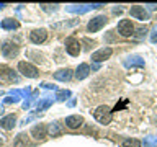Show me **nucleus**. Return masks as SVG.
Wrapping results in <instances>:
<instances>
[{
	"label": "nucleus",
	"instance_id": "1",
	"mask_svg": "<svg viewBox=\"0 0 157 147\" xmlns=\"http://www.w3.org/2000/svg\"><path fill=\"white\" fill-rule=\"evenodd\" d=\"M93 118H95L100 124H110L111 118H113V111L110 110V106L101 105V106H98L97 110L93 111Z\"/></svg>",
	"mask_w": 157,
	"mask_h": 147
},
{
	"label": "nucleus",
	"instance_id": "2",
	"mask_svg": "<svg viewBox=\"0 0 157 147\" xmlns=\"http://www.w3.org/2000/svg\"><path fill=\"white\" fill-rule=\"evenodd\" d=\"M118 33L121 34L123 38H129L134 34V24L131 23V20H121L118 23Z\"/></svg>",
	"mask_w": 157,
	"mask_h": 147
},
{
	"label": "nucleus",
	"instance_id": "3",
	"mask_svg": "<svg viewBox=\"0 0 157 147\" xmlns=\"http://www.w3.org/2000/svg\"><path fill=\"white\" fill-rule=\"evenodd\" d=\"M106 17L105 15H98V17H95V18H92L90 21H88V31L90 33H95V31H98V29H101L103 26L106 24Z\"/></svg>",
	"mask_w": 157,
	"mask_h": 147
},
{
	"label": "nucleus",
	"instance_id": "4",
	"mask_svg": "<svg viewBox=\"0 0 157 147\" xmlns=\"http://www.w3.org/2000/svg\"><path fill=\"white\" fill-rule=\"evenodd\" d=\"M18 70L21 72L25 77H29V78L38 77V69L34 66H31L29 62H20L18 64Z\"/></svg>",
	"mask_w": 157,
	"mask_h": 147
},
{
	"label": "nucleus",
	"instance_id": "5",
	"mask_svg": "<svg viewBox=\"0 0 157 147\" xmlns=\"http://www.w3.org/2000/svg\"><path fill=\"white\" fill-rule=\"evenodd\" d=\"M46 38H48V31H46V29H43V28L33 29V31L29 33V39H31L33 44H41V43L46 41Z\"/></svg>",
	"mask_w": 157,
	"mask_h": 147
},
{
	"label": "nucleus",
	"instance_id": "6",
	"mask_svg": "<svg viewBox=\"0 0 157 147\" xmlns=\"http://www.w3.org/2000/svg\"><path fill=\"white\" fill-rule=\"evenodd\" d=\"M113 54V49L111 47H101V49H98V51H95L92 54V61L93 62H101V61H105V59H108Z\"/></svg>",
	"mask_w": 157,
	"mask_h": 147
},
{
	"label": "nucleus",
	"instance_id": "7",
	"mask_svg": "<svg viewBox=\"0 0 157 147\" xmlns=\"http://www.w3.org/2000/svg\"><path fill=\"white\" fill-rule=\"evenodd\" d=\"M2 54H3V57H7V59H12L15 57L18 54V46L15 43H3V46H2Z\"/></svg>",
	"mask_w": 157,
	"mask_h": 147
},
{
	"label": "nucleus",
	"instance_id": "8",
	"mask_svg": "<svg viewBox=\"0 0 157 147\" xmlns=\"http://www.w3.org/2000/svg\"><path fill=\"white\" fill-rule=\"evenodd\" d=\"M66 51L71 54V56H78V54H80V44H78V41L77 39H67L66 41Z\"/></svg>",
	"mask_w": 157,
	"mask_h": 147
},
{
	"label": "nucleus",
	"instance_id": "9",
	"mask_svg": "<svg viewBox=\"0 0 157 147\" xmlns=\"http://www.w3.org/2000/svg\"><path fill=\"white\" fill-rule=\"evenodd\" d=\"M83 124V118L78 116V115H72V116H67L66 118V126L69 129H77Z\"/></svg>",
	"mask_w": 157,
	"mask_h": 147
},
{
	"label": "nucleus",
	"instance_id": "10",
	"mask_svg": "<svg viewBox=\"0 0 157 147\" xmlns=\"http://www.w3.org/2000/svg\"><path fill=\"white\" fill-rule=\"evenodd\" d=\"M31 136L36 141H44V139H46V136H48V127L43 126V124L34 126L33 129H31Z\"/></svg>",
	"mask_w": 157,
	"mask_h": 147
},
{
	"label": "nucleus",
	"instance_id": "11",
	"mask_svg": "<svg viewBox=\"0 0 157 147\" xmlns=\"http://www.w3.org/2000/svg\"><path fill=\"white\" fill-rule=\"evenodd\" d=\"M129 15L132 18H137V20H147V12L144 10V7H139V5H136V7H131L129 10Z\"/></svg>",
	"mask_w": 157,
	"mask_h": 147
},
{
	"label": "nucleus",
	"instance_id": "12",
	"mask_svg": "<svg viewBox=\"0 0 157 147\" xmlns=\"http://www.w3.org/2000/svg\"><path fill=\"white\" fill-rule=\"evenodd\" d=\"M15 123H17V118L15 115H7L5 118L0 119V127H3V129H13Z\"/></svg>",
	"mask_w": 157,
	"mask_h": 147
},
{
	"label": "nucleus",
	"instance_id": "13",
	"mask_svg": "<svg viewBox=\"0 0 157 147\" xmlns=\"http://www.w3.org/2000/svg\"><path fill=\"white\" fill-rule=\"evenodd\" d=\"M54 78L56 80H61V82H67L72 78V70L71 69H62V70H57L54 72Z\"/></svg>",
	"mask_w": 157,
	"mask_h": 147
},
{
	"label": "nucleus",
	"instance_id": "14",
	"mask_svg": "<svg viewBox=\"0 0 157 147\" xmlns=\"http://www.w3.org/2000/svg\"><path fill=\"white\" fill-rule=\"evenodd\" d=\"M48 134L51 136V137H56V136H59V134H62V126L59 124V123H51V124L48 126Z\"/></svg>",
	"mask_w": 157,
	"mask_h": 147
},
{
	"label": "nucleus",
	"instance_id": "15",
	"mask_svg": "<svg viewBox=\"0 0 157 147\" xmlns=\"http://www.w3.org/2000/svg\"><path fill=\"white\" fill-rule=\"evenodd\" d=\"M28 145H29V141H28V136L25 132L18 134L15 142H13V147H28Z\"/></svg>",
	"mask_w": 157,
	"mask_h": 147
},
{
	"label": "nucleus",
	"instance_id": "16",
	"mask_svg": "<svg viewBox=\"0 0 157 147\" xmlns=\"http://www.w3.org/2000/svg\"><path fill=\"white\" fill-rule=\"evenodd\" d=\"M88 72H90V67H88V64H80V66L77 67V72H75V77L78 80H82V78H85L88 75Z\"/></svg>",
	"mask_w": 157,
	"mask_h": 147
},
{
	"label": "nucleus",
	"instance_id": "17",
	"mask_svg": "<svg viewBox=\"0 0 157 147\" xmlns=\"http://www.w3.org/2000/svg\"><path fill=\"white\" fill-rule=\"evenodd\" d=\"M20 26L18 21H15V20L12 18H5L2 23H0V28H3V29H17Z\"/></svg>",
	"mask_w": 157,
	"mask_h": 147
},
{
	"label": "nucleus",
	"instance_id": "18",
	"mask_svg": "<svg viewBox=\"0 0 157 147\" xmlns=\"http://www.w3.org/2000/svg\"><path fill=\"white\" fill-rule=\"evenodd\" d=\"M121 147H141V142L137 139H126L121 144Z\"/></svg>",
	"mask_w": 157,
	"mask_h": 147
},
{
	"label": "nucleus",
	"instance_id": "19",
	"mask_svg": "<svg viewBox=\"0 0 157 147\" xmlns=\"http://www.w3.org/2000/svg\"><path fill=\"white\" fill-rule=\"evenodd\" d=\"M69 95H71V93H69V92H59L56 98H57L59 101H62V100H66V98H67Z\"/></svg>",
	"mask_w": 157,
	"mask_h": 147
},
{
	"label": "nucleus",
	"instance_id": "20",
	"mask_svg": "<svg viewBox=\"0 0 157 147\" xmlns=\"http://www.w3.org/2000/svg\"><path fill=\"white\" fill-rule=\"evenodd\" d=\"M49 105H51V101H49V100H46V101H43L41 105H38V110L41 111V110H44V108H48Z\"/></svg>",
	"mask_w": 157,
	"mask_h": 147
},
{
	"label": "nucleus",
	"instance_id": "21",
	"mask_svg": "<svg viewBox=\"0 0 157 147\" xmlns=\"http://www.w3.org/2000/svg\"><path fill=\"white\" fill-rule=\"evenodd\" d=\"M5 7V3H0V8H3Z\"/></svg>",
	"mask_w": 157,
	"mask_h": 147
},
{
	"label": "nucleus",
	"instance_id": "22",
	"mask_svg": "<svg viewBox=\"0 0 157 147\" xmlns=\"http://www.w3.org/2000/svg\"><path fill=\"white\" fill-rule=\"evenodd\" d=\"M2 110H3V108H2V106H0V113H2Z\"/></svg>",
	"mask_w": 157,
	"mask_h": 147
}]
</instances>
